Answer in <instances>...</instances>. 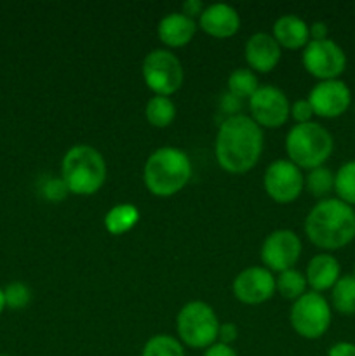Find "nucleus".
<instances>
[{
	"instance_id": "obj_1",
	"label": "nucleus",
	"mask_w": 355,
	"mask_h": 356,
	"mask_svg": "<svg viewBox=\"0 0 355 356\" xmlns=\"http://www.w3.org/2000/svg\"><path fill=\"white\" fill-rule=\"evenodd\" d=\"M263 153V129L247 115H233L221 122L216 134L214 155L230 174L249 172Z\"/></svg>"
},
{
	"instance_id": "obj_2",
	"label": "nucleus",
	"mask_w": 355,
	"mask_h": 356,
	"mask_svg": "<svg viewBox=\"0 0 355 356\" xmlns=\"http://www.w3.org/2000/svg\"><path fill=\"white\" fill-rule=\"evenodd\" d=\"M305 233L319 249H341L355 238V211L340 198H324L306 216Z\"/></svg>"
},
{
	"instance_id": "obj_3",
	"label": "nucleus",
	"mask_w": 355,
	"mask_h": 356,
	"mask_svg": "<svg viewBox=\"0 0 355 356\" xmlns=\"http://www.w3.org/2000/svg\"><path fill=\"white\" fill-rule=\"evenodd\" d=\"M191 177L190 156L180 148L164 146L146 159L143 183L146 190L160 198H167L183 190Z\"/></svg>"
},
{
	"instance_id": "obj_4",
	"label": "nucleus",
	"mask_w": 355,
	"mask_h": 356,
	"mask_svg": "<svg viewBox=\"0 0 355 356\" xmlns=\"http://www.w3.org/2000/svg\"><path fill=\"white\" fill-rule=\"evenodd\" d=\"M106 174L103 155L89 145L72 146L61 160V179L73 195H94L104 184Z\"/></svg>"
},
{
	"instance_id": "obj_5",
	"label": "nucleus",
	"mask_w": 355,
	"mask_h": 356,
	"mask_svg": "<svg viewBox=\"0 0 355 356\" xmlns=\"http://www.w3.org/2000/svg\"><path fill=\"white\" fill-rule=\"evenodd\" d=\"M333 148L334 141L331 132L317 122L292 125L285 136L287 160L301 170L322 167L333 153Z\"/></svg>"
},
{
	"instance_id": "obj_6",
	"label": "nucleus",
	"mask_w": 355,
	"mask_h": 356,
	"mask_svg": "<svg viewBox=\"0 0 355 356\" xmlns=\"http://www.w3.org/2000/svg\"><path fill=\"white\" fill-rule=\"evenodd\" d=\"M176 330L181 344L194 350H207L218 343V315L207 302L190 301L178 313Z\"/></svg>"
},
{
	"instance_id": "obj_7",
	"label": "nucleus",
	"mask_w": 355,
	"mask_h": 356,
	"mask_svg": "<svg viewBox=\"0 0 355 356\" xmlns=\"http://www.w3.org/2000/svg\"><path fill=\"white\" fill-rule=\"evenodd\" d=\"M331 306L319 292H305L291 306L289 322L303 339H319L331 325Z\"/></svg>"
},
{
	"instance_id": "obj_8",
	"label": "nucleus",
	"mask_w": 355,
	"mask_h": 356,
	"mask_svg": "<svg viewBox=\"0 0 355 356\" xmlns=\"http://www.w3.org/2000/svg\"><path fill=\"white\" fill-rule=\"evenodd\" d=\"M143 80L155 96H173L183 86V66L178 56L167 49H155L143 59Z\"/></svg>"
},
{
	"instance_id": "obj_9",
	"label": "nucleus",
	"mask_w": 355,
	"mask_h": 356,
	"mask_svg": "<svg viewBox=\"0 0 355 356\" xmlns=\"http://www.w3.org/2000/svg\"><path fill=\"white\" fill-rule=\"evenodd\" d=\"M303 66L312 76L322 80H336L347 66L343 49L331 38L310 40L303 49Z\"/></svg>"
},
{
	"instance_id": "obj_10",
	"label": "nucleus",
	"mask_w": 355,
	"mask_h": 356,
	"mask_svg": "<svg viewBox=\"0 0 355 356\" xmlns=\"http://www.w3.org/2000/svg\"><path fill=\"white\" fill-rule=\"evenodd\" d=\"M263 186L268 197L277 204H291L301 195L305 177L299 167L291 160H275L267 167L263 176Z\"/></svg>"
},
{
	"instance_id": "obj_11",
	"label": "nucleus",
	"mask_w": 355,
	"mask_h": 356,
	"mask_svg": "<svg viewBox=\"0 0 355 356\" xmlns=\"http://www.w3.org/2000/svg\"><path fill=\"white\" fill-rule=\"evenodd\" d=\"M251 118L261 129H278L287 122L291 104L284 90L275 86H260L249 99Z\"/></svg>"
},
{
	"instance_id": "obj_12",
	"label": "nucleus",
	"mask_w": 355,
	"mask_h": 356,
	"mask_svg": "<svg viewBox=\"0 0 355 356\" xmlns=\"http://www.w3.org/2000/svg\"><path fill=\"white\" fill-rule=\"evenodd\" d=\"M301 240L291 229H275L265 238L260 256L265 268L271 273L291 270L301 256Z\"/></svg>"
},
{
	"instance_id": "obj_13",
	"label": "nucleus",
	"mask_w": 355,
	"mask_h": 356,
	"mask_svg": "<svg viewBox=\"0 0 355 356\" xmlns=\"http://www.w3.org/2000/svg\"><path fill=\"white\" fill-rule=\"evenodd\" d=\"M275 294V277L265 266H251L233 280V296L247 306L267 302Z\"/></svg>"
},
{
	"instance_id": "obj_14",
	"label": "nucleus",
	"mask_w": 355,
	"mask_h": 356,
	"mask_svg": "<svg viewBox=\"0 0 355 356\" xmlns=\"http://www.w3.org/2000/svg\"><path fill=\"white\" fill-rule=\"evenodd\" d=\"M313 115L322 118L341 117L352 103V92L341 80H322L310 90L308 97Z\"/></svg>"
},
{
	"instance_id": "obj_15",
	"label": "nucleus",
	"mask_w": 355,
	"mask_h": 356,
	"mask_svg": "<svg viewBox=\"0 0 355 356\" xmlns=\"http://www.w3.org/2000/svg\"><path fill=\"white\" fill-rule=\"evenodd\" d=\"M202 31L214 38H230L239 31L240 16L228 3H211L198 17Z\"/></svg>"
},
{
	"instance_id": "obj_16",
	"label": "nucleus",
	"mask_w": 355,
	"mask_h": 356,
	"mask_svg": "<svg viewBox=\"0 0 355 356\" xmlns=\"http://www.w3.org/2000/svg\"><path fill=\"white\" fill-rule=\"evenodd\" d=\"M244 56H246L247 65L253 72L268 73L278 65L282 52L277 40L270 33L261 31V33H254L247 40Z\"/></svg>"
},
{
	"instance_id": "obj_17",
	"label": "nucleus",
	"mask_w": 355,
	"mask_h": 356,
	"mask_svg": "<svg viewBox=\"0 0 355 356\" xmlns=\"http://www.w3.org/2000/svg\"><path fill=\"white\" fill-rule=\"evenodd\" d=\"M197 31V23L183 13H171L159 21L157 35L167 47L180 49L191 42Z\"/></svg>"
},
{
	"instance_id": "obj_18",
	"label": "nucleus",
	"mask_w": 355,
	"mask_h": 356,
	"mask_svg": "<svg viewBox=\"0 0 355 356\" xmlns=\"http://www.w3.org/2000/svg\"><path fill=\"white\" fill-rule=\"evenodd\" d=\"M341 268L340 263L331 254L322 252L317 254L310 259L308 266H306V284L312 287V292H324L334 287L338 280H340Z\"/></svg>"
},
{
	"instance_id": "obj_19",
	"label": "nucleus",
	"mask_w": 355,
	"mask_h": 356,
	"mask_svg": "<svg viewBox=\"0 0 355 356\" xmlns=\"http://www.w3.org/2000/svg\"><path fill=\"white\" fill-rule=\"evenodd\" d=\"M271 37L284 49H305L310 42V26L294 14H284L274 23Z\"/></svg>"
},
{
	"instance_id": "obj_20",
	"label": "nucleus",
	"mask_w": 355,
	"mask_h": 356,
	"mask_svg": "<svg viewBox=\"0 0 355 356\" xmlns=\"http://www.w3.org/2000/svg\"><path fill=\"white\" fill-rule=\"evenodd\" d=\"M139 221V211L132 204H118L111 207L104 216V228L111 235H124L131 232Z\"/></svg>"
},
{
	"instance_id": "obj_21",
	"label": "nucleus",
	"mask_w": 355,
	"mask_h": 356,
	"mask_svg": "<svg viewBox=\"0 0 355 356\" xmlns=\"http://www.w3.org/2000/svg\"><path fill=\"white\" fill-rule=\"evenodd\" d=\"M145 117L150 125L157 129L169 127L176 118V104L171 97L153 96L150 97L145 106Z\"/></svg>"
},
{
	"instance_id": "obj_22",
	"label": "nucleus",
	"mask_w": 355,
	"mask_h": 356,
	"mask_svg": "<svg viewBox=\"0 0 355 356\" xmlns=\"http://www.w3.org/2000/svg\"><path fill=\"white\" fill-rule=\"evenodd\" d=\"M331 301L341 315L355 313V275H345L331 289Z\"/></svg>"
},
{
	"instance_id": "obj_23",
	"label": "nucleus",
	"mask_w": 355,
	"mask_h": 356,
	"mask_svg": "<svg viewBox=\"0 0 355 356\" xmlns=\"http://www.w3.org/2000/svg\"><path fill=\"white\" fill-rule=\"evenodd\" d=\"M226 87L232 96L239 97V99H251V96L260 89V82L253 70L237 68L228 75Z\"/></svg>"
},
{
	"instance_id": "obj_24",
	"label": "nucleus",
	"mask_w": 355,
	"mask_h": 356,
	"mask_svg": "<svg viewBox=\"0 0 355 356\" xmlns=\"http://www.w3.org/2000/svg\"><path fill=\"white\" fill-rule=\"evenodd\" d=\"M306 285L308 284H306L305 275L301 271L294 270V268L282 271L275 278V291L284 299H291V301H296V299H299L305 294Z\"/></svg>"
},
{
	"instance_id": "obj_25",
	"label": "nucleus",
	"mask_w": 355,
	"mask_h": 356,
	"mask_svg": "<svg viewBox=\"0 0 355 356\" xmlns=\"http://www.w3.org/2000/svg\"><path fill=\"white\" fill-rule=\"evenodd\" d=\"M334 191L341 202L355 205V160L343 163L334 174Z\"/></svg>"
},
{
	"instance_id": "obj_26",
	"label": "nucleus",
	"mask_w": 355,
	"mask_h": 356,
	"mask_svg": "<svg viewBox=\"0 0 355 356\" xmlns=\"http://www.w3.org/2000/svg\"><path fill=\"white\" fill-rule=\"evenodd\" d=\"M141 356H184V348L176 337L157 334L146 341Z\"/></svg>"
},
{
	"instance_id": "obj_27",
	"label": "nucleus",
	"mask_w": 355,
	"mask_h": 356,
	"mask_svg": "<svg viewBox=\"0 0 355 356\" xmlns=\"http://www.w3.org/2000/svg\"><path fill=\"white\" fill-rule=\"evenodd\" d=\"M305 186L313 197L324 200V197L334 190V174L324 165L308 170V176L305 177Z\"/></svg>"
},
{
	"instance_id": "obj_28",
	"label": "nucleus",
	"mask_w": 355,
	"mask_h": 356,
	"mask_svg": "<svg viewBox=\"0 0 355 356\" xmlns=\"http://www.w3.org/2000/svg\"><path fill=\"white\" fill-rule=\"evenodd\" d=\"M3 299H6V308L24 309L31 301V291L23 282H10L3 289Z\"/></svg>"
},
{
	"instance_id": "obj_29",
	"label": "nucleus",
	"mask_w": 355,
	"mask_h": 356,
	"mask_svg": "<svg viewBox=\"0 0 355 356\" xmlns=\"http://www.w3.org/2000/svg\"><path fill=\"white\" fill-rule=\"evenodd\" d=\"M68 193V188L65 186L61 177H49L44 184H42V195L44 198L52 202H59L66 197Z\"/></svg>"
},
{
	"instance_id": "obj_30",
	"label": "nucleus",
	"mask_w": 355,
	"mask_h": 356,
	"mask_svg": "<svg viewBox=\"0 0 355 356\" xmlns=\"http://www.w3.org/2000/svg\"><path fill=\"white\" fill-rule=\"evenodd\" d=\"M291 117L296 124H308L312 122L313 108L308 99H298L291 104Z\"/></svg>"
},
{
	"instance_id": "obj_31",
	"label": "nucleus",
	"mask_w": 355,
	"mask_h": 356,
	"mask_svg": "<svg viewBox=\"0 0 355 356\" xmlns=\"http://www.w3.org/2000/svg\"><path fill=\"white\" fill-rule=\"evenodd\" d=\"M237 339V325L235 323H219V330H218V343L228 344L232 346L233 341Z\"/></svg>"
},
{
	"instance_id": "obj_32",
	"label": "nucleus",
	"mask_w": 355,
	"mask_h": 356,
	"mask_svg": "<svg viewBox=\"0 0 355 356\" xmlns=\"http://www.w3.org/2000/svg\"><path fill=\"white\" fill-rule=\"evenodd\" d=\"M221 108L223 111L228 113V117H233V115H239V110L242 108V99L232 96L230 92H226L221 99Z\"/></svg>"
},
{
	"instance_id": "obj_33",
	"label": "nucleus",
	"mask_w": 355,
	"mask_h": 356,
	"mask_svg": "<svg viewBox=\"0 0 355 356\" xmlns=\"http://www.w3.org/2000/svg\"><path fill=\"white\" fill-rule=\"evenodd\" d=\"M204 3L200 2V0H187V2H183V6H181V13L184 14V16L188 17H200V14L204 13Z\"/></svg>"
},
{
	"instance_id": "obj_34",
	"label": "nucleus",
	"mask_w": 355,
	"mask_h": 356,
	"mask_svg": "<svg viewBox=\"0 0 355 356\" xmlns=\"http://www.w3.org/2000/svg\"><path fill=\"white\" fill-rule=\"evenodd\" d=\"M327 356H355V344L347 343V341L333 344L327 351Z\"/></svg>"
},
{
	"instance_id": "obj_35",
	"label": "nucleus",
	"mask_w": 355,
	"mask_h": 356,
	"mask_svg": "<svg viewBox=\"0 0 355 356\" xmlns=\"http://www.w3.org/2000/svg\"><path fill=\"white\" fill-rule=\"evenodd\" d=\"M204 356H237V351L228 344L214 343L207 350H204Z\"/></svg>"
},
{
	"instance_id": "obj_36",
	"label": "nucleus",
	"mask_w": 355,
	"mask_h": 356,
	"mask_svg": "<svg viewBox=\"0 0 355 356\" xmlns=\"http://www.w3.org/2000/svg\"><path fill=\"white\" fill-rule=\"evenodd\" d=\"M327 24L322 21H315L310 24V40H326L327 38Z\"/></svg>"
},
{
	"instance_id": "obj_37",
	"label": "nucleus",
	"mask_w": 355,
	"mask_h": 356,
	"mask_svg": "<svg viewBox=\"0 0 355 356\" xmlns=\"http://www.w3.org/2000/svg\"><path fill=\"white\" fill-rule=\"evenodd\" d=\"M6 309V299H3V289H0V315Z\"/></svg>"
},
{
	"instance_id": "obj_38",
	"label": "nucleus",
	"mask_w": 355,
	"mask_h": 356,
	"mask_svg": "<svg viewBox=\"0 0 355 356\" xmlns=\"http://www.w3.org/2000/svg\"><path fill=\"white\" fill-rule=\"evenodd\" d=\"M0 356H10V355H7V353H0Z\"/></svg>"
},
{
	"instance_id": "obj_39",
	"label": "nucleus",
	"mask_w": 355,
	"mask_h": 356,
	"mask_svg": "<svg viewBox=\"0 0 355 356\" xmlns=\"http://www.w3.org/2000/svg\"><path fill=\"white\" fill-rule=\"evenodd\" d=\"M354 270H355V268H354Z\"/></svg>"
}]
</instances>
